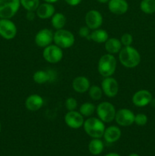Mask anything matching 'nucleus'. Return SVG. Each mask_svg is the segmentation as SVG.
Returning <instances> with one entry per match:
<instances>
[{
	"label": "nucleus",
	"mask_w": 155,
	"mask_h": 156,
	"mask_svg": "<svg viewBox=\"0 0 155 156\" xmlns=\"http://www.w3.org/2000/svg\"><path fill=\"white\" fill-rule=\"evenodd\" d=\"M101 88L103 90V93L106 97L112 98H115L118 94L119 86L118 82L114 78L110 76L103 79L101 82Z\"/></svg>",
	"instance_id": "nucleus-9"
},
{
	"label": "nucleus",
	"mask_w": 155,
	"mask_h": 156,
	"mask_svg": "<svg viewBox=\"0 0 155 156\" xmlns=\"http://www.w3.org/2000/svg\"><path fill=\"white\" fill-rule=\"evenodd\" d=\"M49 73V76H50V82H53L56 79V72L53 71V70H47Z\"/></svg>",
	"instance_id": "nucleus-34"
},
{
	"label": "nucleus",
	"mask_w": 155,
	"mask_h": 156,
	"mask_svg": "<svg viewBox=\"0 0 155 156\" xmlns=\"http://www.w3.org/2000/svg\"><path fill=\"white\" fill-rule=\"evenodd\" d=\"M43 57L49 63L56 64L60 62L63 58L62 49L56 44H50L43 50Z\"/></svg>",
	"instance_id": "nucleus-7"
},
{
	"label": "nucleus",
	"mask_w": 155,
	"mask_h": 156,
	"mask_svg": "<svg viewBox=\"0 0 155 156\" xmlns=\"http://www.w3.org/2000/svg\"><path fill=\"white\" fill-rule=\"evenodd\" d=\"M122 136V131L116 126H108L105 129L103 137L108 143H113L118 141Z\"/></svg>",
	"instance_id": "nucleus-19"
},
{
	"label": "nucleus",
	"mask_w": 155,
	"mask_h": 156,
	"mask_svg": "<svg viewBox=\"0 0 155 156\" xmlns=\"http://www.w3.org/2000/svg\"><path fill=\"white\" fill-rule=\"evenodd\" d=\"M43 98L37 94L29 95L25 100V108L30 111H37L43 106Z\"/></svg>",
	"instance_id": "nucleus-17"
},
{
	"label": "nucleus",
	"mask_w": 155,
	"mask_h": 156,
	"mask_svg": "<svg viewBox=\"0 0 155 156\" xmlns=\"http://www.w3.org/2000/svg\"><path fill=\"white\" fill-rule=\"evenodd\" d=\"M54 33L50 29L43 28L36 33L34 37V43L38 47L45 48L53 42Z\"/></svg>",
	"instance_id": "nucleus-13"
},
{
	"label": "nucleus",
	"mask_w": 155,
	"mask_h": 156,
	"mask_svg": "<svg viewBox=\"0 0 155 156\" xmlns=\"http://www.w3.org/2000/svg\"><path fill=\"white\" fill-rule=\"evenodd\" d=\"M104 148L103 143L100 139H93L88 144V150L92 155H99L102 153Z\"/></svg>",
	"instance_id": "nucleus-23"
},
{
	"label": "nucleus",
	"mask_w": 155,
	"mask_h": 156,
	"mask_svg": "<svg viewBox=\"0 0 155 156\" xmlns=\"http://www.w3.org/2000/svg\"><path fill=\"white\" fill-rule=\"evenodd\" d=\"M84 130L93 139H100L104 133L105 123L100 120L98 117H90L84 122Z\"/></svg>",
	"instance_id": "nucleus-2"
},
{
	"label": "nucleus",
	"mask_w": 155,
	"mask_h": 156,
	"mask_svg": "<svg viewBox=\"0 0 155 156\" xmlns=\"http://www.w3.org/2000/svg\"><path fill=\"white\" fill-rule=\"evenodd\" d=\"M65 106L68 111H76L78 108V101L74 98H68L65 101Z\"/></svg>",
	"instance_id": "nucleus-30"
},
{
	"label": "nucleus",
	"mask_w": 155,
	"mask_h": 156,
	"mask_svg": "<svg viewBox=\"0 0 155 156\" xmlns=\"http://www.w3.org/2000/svg\"><path fill=\"white\" fill-rule=\"evenodd\" d=\"M135 114L131 110L127 108H122L116 111L115 120L117 124L120 126H129L132 125L135 121Z\"/></svg>",
	"instance_id": "nucleus-10"
},
{
	"label": "nucleus",
	"mask_w": 155,
	"mask_h": 156,
	"mask_svg": "<svg viewBox=\"0 0 155 156\" xmlns=\"http://www.w3.org/2000/svg\"><path fill=\"white\" fill-rule=\"evenodd\" d=\"M108 38H109V34L103 29H96L91 32L90 34V39L97 44H104Z\"/></svg>",
	"instance_id": "nucleus-21"
},
{
	"label": "nucleus",
	"mask_w": 155,
	"mask_h": 156,
	"mask_svg": "<svg viewBox=\"0 0 155 156\" xmlns=\"http://www.w3.org/2000/svg\"><path fill=\"white\" fill-rule=\"evenodd\" d=\"M75 41L74 34L65 29L56 30L53 35V42L60 48L68 49L72 47Z\"/></svg>",
	"instance_id": "nucleus-4"
},
{
	"label": "nucleus",
	"mask_w": 155,
	"mask_h": 156,
	"mask_svg": "<svg viewBox=\"0 0 155 156\" xmlns=\"http://www.w3.org/2000/svg\"><path fill=\"white\" fill-rule=\"evenodd\" d=\"M33 82L39 85L50 82V76L47 70H37L33 75Z\"/></svg>",
	"instance_id": "nucleus-24"
},
{
	"label": "nucleus",
	"mask_w": 155,
	"mask_h": 156,
	"mask_svg": "<svg viewBox=\"0 0 155 156\" xmlns=\"http://www.w3.org/2000/svg\"><path fill=\"white\" fill-rule=\"evenodd\" d=\"M99 3H101V4H106V3H108V2L109 0H97Z\"/></svg>",
	"instance_id": "nucleus-38"
},
{
	"label": "nucleus",
	"mask_w": 155,
	"mask_h": 156,
	"mask_svg": "<svg viewBox=\"0 0 155 156\" xmlns=\"http://www.w3.org/2000/svg\"><path fill=\"white\" fill-rule=\"evenodd\" d=\"M79 112L84 117H90L96 112V106L91 102H85L80 106Z\"/></svg>",
	"instance_id": "nucleus-25"
},
{
	"label": "nucleus",
	"mask_w": 155,
	"mask_h": 156,
	"mask_svg": "<svg viewBox=\"0 0 155 156\" xmlns=\"http://www.w3.org/2000/svg\"><path fill=\"white\" fill-rule=\"evenodd\" d=\"M153 100L152 94L146 89H141L137 91L132 98V101L135 106L138 108H143L150 105Z\"/></svg>",
	"instance_id": "nucleus-14"
},
{
	"label": "nucleus",
	"mask_w": 155,
	"mask_h": 156,
	"mask_svg": "<svg viewBox=\"0 0 155 156\" xmlns=\"http://www.w3.org/2000/svg\"><path fill=\"white\" fill-rule=\"evenodd\" d=\"M105 156H120L118 153H115V152H110V153L106 154Z\"/></svg>",
	"instance_id": "nucleus-37"
},
{
	"label": "nucleus",
	"mask_w": 155,
	"mask_h": 156,
	"mask_svg": "<svg viewBox=\"0 0 155 156\" xmlns=\"http://www.w3.org/2000/svg\"><path fill=\"white\" fill-rule=\"evenodd\" d=\"M72 88L74 91L77 93L83 94L87 92L91 87L90 81L86 76H80L74 78L72 81Z\"/></svg>",
	"instance_id": "nucleus-18"
},
{
	"label": "nucleus",
	"mask_w": 155,
	"mask_h": 156,
	"mask_svg": "<svg viewBox=\"0 0 155 156\" xmlns=\"http://www.w3.org/2000/svg\"><path fill=\"white\" fill-rule=\"evenodd\" d=\"M107 4L109 11L114 15H124L129 10V3L126 0H109Z\"/></svg>",
	"instance_id": "nucleus-15"
},
{
	"label": "nucleus",
	"mask_w": 155,
	"mask_h": 156,
	"mask_svg": "<svg viewBox=\"0 0 155 156\" xmlns=\"http://www.w3.org/2000/svg\"><path fill=\"white\" fill-rule=\"evenodd\" d=\"M18 33L17 26L11 19L0 18V36L5 40H12Z\"/></svg>",
	"instance_id": "nucleus-8"
},
{
	"label": "nucleus",
	"mask_w": 155,
	"mask_h": 156,
	"mask_svg": "<svg viewBox=\"0 0 155 156\" xmlns=\"http://www.w3.org/2000/svg\"><path fill=\"white\" fill-rule=\"evenodd\" d=\"M140 9L147 15L155 13V0H141L140 2Z\"/></svg>",
	"instance_id": "nucleus-26"
},
{
	"label": "nucleus",
	"mask_w": 155,
	"mask_h": 156,
	"mask_svg": "<svg viewBox=\"0 0 155 156\" xmlns=\"http://www.w3.org/2000/svg\"><path fill=\"white\" fill-rule=\"evenodd\" d=\"M64 120L68 127L74 129L82 127L84 122L83 116L77 111H68L64 117Z\"/></svg>",
	"instance_id": "nucleus-12"
},
{
	"label": "nucleus",
	"mask_w": 155,
	"mask_h": 156,
	"mask_svg": "<svg viewBox=\"0 0 155 156\" xmlns=\"http://www.w3.org/2000/svg\"><path fill=\"white\" fill-rule=\"evenodd\" d=\"M78 34L81 37L90 39V34H91V29L88 26H82L79 28Z\"/></svg>",
	"instance_id": "nucleus-32"
},
{
	"label": "nucleus",
	"mask_w": 155,
	"mask_h": 156,
	"mask_svg": "<svg viewBox=\"0 0 155 156\" xmlns=\"http://www.w3.org/2000/svg\"><path fill=\"white\" fill-rule=\"evenodd\" d=\"M50 19H51L52 27L56 29V30L63 29L66 24V17L61 12L55 13Z\"/></svg>",
	"instance_id": "nucleus-22"
},
{
	"label": "nucleus",
	"mask_w": 155,
	"mask_h": 156,
	"mask_svg": "<svg viewBox=\"0 0 155 156\" xmlns=\"http://www.w3.org/2000/svg\"><path fill=\"white\" fill-rule=\"evenodd\" d=\"M104 47L107 53L115 55L119 53L122 45L119 39L115 37L108 38L107 41L104 43Z\"/></svg>",
	"instance_id": "nucleus-20"
},
{
	"label": "nucleus",
	"mask_w": 155,
	"mask_h": 156,
	"mask_svg": "<svg viewBox=\"0 0 155 156\" xmlns=\"http://www.w3.org/2000/svg\"><path fill=\"white\" fill-rule=\"evenodd\" d=\"M44 2H47V3H51V4H54V3L57 2L59 0H43Z\"/></svg>",
	"instance_id": "nucleus-36"
},
{
	"label": "nucleus",
	"mask_w": 155,
	"mask_h": 156,
	"mask_svg": "<svg viewBox=\"0 0 155 156\" xmlns=\"http://www.w3.org/2000/svg\"><path fill=\"white\" fill-rule=\"evenodd\" d=\"M27 20L29 21H32V20L34 19L35 17V12H27V15H26Z\"/></svg>",
	"instance_id": "nucleus-35"
},
{
	"label": "nucleus",
	"mask_w": 155,
	"mask_h": 156,
	"mask_svg": "<svg viewBox=\"0 0 155 156\" xmlns=\"http://www.w3.org/2000/svg\"><path fill=\"white\" fill-rule=\"evenodd\" d=\"M120 41H121V44L123 47L132 46V43H133V37L131 34L125 33L121 36Z\"/></svg>",
	"instance_id": "nucleus-31"
},
{
	"label": "nucleus",
	"mask_w": 155,
	"mask_h": 156,
	"mask_svg": "<svg viewBox=\"0 0 155 156\" xmlns=\"http://www.w3.org/2000/svg\"><path fill=\"white\" fill-rule=\"evenodd\" d=\"M117 66V61L114 55L106 53L100 58L98 61L99 74L103 78L110 77L115 73Z\"/></svg>",
	"instance_id": "nucleus-3"
},
{
	"label": "nucleus",
	"mask_w": 155,
	"mask_h": 156,
	"mask_svg": "<svg viewBox=\"0 0 155 156\" xmlns=\"http://www.w3.org/2000/svg\"><path fill=\"white\" fill-rule=\"evenodd\" d=\"M21 6L27 12H36L38 6L40 4V0H20Z\"/></svg>",
	"instance_id": "nucleus-27"
},
{
	"label": "nucleus",
	"mask_w": 155,
	"mask_h": 156,
	"mask_svg": "<svg viewBox=\"0 0 155 156\" xmlns=\"http://www.w3.org/2000/svg\"><path fill=\"white\" fill-rule=\"evenodd\" d=\"M88 92L90 98L95 101H100L102 98V96L103 94L101 87H99L97 85H91Z\"/></svg>",
	"instance_id": "nucleus-28"
},
{
	"label": "nucleus",
	"mask_w": 155,
	"mask_h": 156,
	"mask_svg": "<svg viewBox=\"0 0 155 156\" xmlns=\"http://www.w3.org/2000/svg\"><path fill=\"white\" fill-rule=\"evenodd\" d=\"M64 1L70 6H77L81 3L82 0H64Z\"/></svg>",
	"instance_id": "nucleus-33"
},
{
	"label": "nucleus",
	"mask_w": 155,
	"mask_h": 156,
	"mask_svg": "<svg viewBox=\"0 0 155 156\" xmlns=\"http://www.w3.org/2000/svg\"><path fill=\"white\" fill-rule=\"evenodd\" d=\"M96 113L97 117L105 123H111L115 120V108L112 104L107 101H103L96 107Z\"/></svg>",
	"instance_id": "nucleus-5"
},
{
	"label": "nucleus",
	"mask_w": 155,
	"mask_h": 156,
	"mask_svg": "<svg viewBox=\"0 0 155 156\" xmlns=\"http://www.w3.org/2000/svg\"><path fill=\"white\" fill-rule=\"evenodd\" d=\"M118 54L120 63L126 68H135L141 62V55L139 52L132 46L123 47Z\"/></svg>",
	"instance_id": "nucleus-1"
},
{
	"label": "nucleus",
	"mask_w": 155,
	"mask_h": 156,
	"mask_svg": "<svg viewBox=\"0 0 155 156\" xmlns=\"http://www.w3.org/2000/svg\"><path fill=\"white\" fill-rule=\"evenodd\" d=\"M35 12L36 16L40 19H50L56 13V9L53 4L43 2L40 4Z\"/></svg>",
	"instance_id": "nucleus-16"
},
{
	"label": "nucleus",
	"mask_w": 155,
	"mask_h": 156,
	"mask_svg": "<svg viewBox=\"0 0 155 156\" xmlns=\"http://www.w3.org/2000/svg\"><path fill=\"white\" fill-rule=\"evenodd\" d=\"M129 156H140V155L137 153H132V154H130Z\"/></svg>",
	"instance_id": "nucleus-39"
},
{
	"label": "nucleus",
	"mask_w": 155,
	"mask_h": 156,
	"mask_svg": "<svg viewBox=\"0 0 155 156\" xmlns=\"http://www.w3.org/2000/svg\"><path fill=\"white\" fill-rule=\"evenodd\" d=\"M1 129H2V125H1V122H0V133H1Z\"/></svg>",
	"instance_id": "nucleus-40"
},
{
	"label": "nucleus",
	"mask_w": 155,
	"mask_h": 156,
	"mask_svg": "<svg viewBox=\"0 0 155 156\" xmlns=\"http://www.w3.org/2000/svg\"><path fill=\"white\" fill-rule=\"evenodd\" d=\"M147 120H148V118H147V115L142 114V113H140V114H137L136 115H135L134 123H135V124L139 126H143L147 124Z\"/></svg>",
	"instance_id": "nucleus-29"
},
{
	"label": "nucleus",
	"mask_w": 155,
	"mask_h": 156,
	"mask_svg": "<svg viewBox=\"0 0 155 156\" xmlns=\"http://www.w3.org/2000/svg\"><path fill=\"white\" fill-rule=\"evenodd\" d=\"M84 20L86 25L92 30L100 28L103 21L102 14L95 9L88 11L85 15Z\"/></svg>",
	"instance_id": "nucleus-11"
},
{
	"label": "nucleus",
	"mask_w": 155,
	"mask_h": 156,
	"mask_svg": "<svg viewBox=\"0 0 155 156\" xmlns=\"http://www.w3.org/2000/svg\"><path fill=\"white\" fill-rule=\"evenodd\" d=\"M21 7L20 0H0V18H13Z\"/></svg>",
	"instance_id": "nucleus-6"
}]
</instances>
